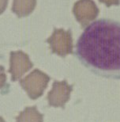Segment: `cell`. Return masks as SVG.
Listing matches in <instances>:
<instances>
[{"mask_svg": "<svg viewBox=\"0 0 120 122\" xmlns=\"http://www.w3.org/2000/svg\"><path fill=\"white\" fill-rule=\"evenodd\" d=\"M75 55L94 74L120 79V22L102 18L89 24L78 38Z\"/></svg>", "mask_w": 120, "mask_h": 122, "instance_id": "1", "label": "cell"}, {"mask_svg": "<svg viewBox=\"0 0 120 122\" xmlns=\"http://www.w3.org/2000/svg\"><path fill=\"white\" fill-rule=\"evenodd\" d=\"M49 80L50 79L45 73L36 69L21 79L20 84L23 90L27 92L29 97L35 100L43 94Z\"/></svg>", "mask_w": 120, "mask_h": 122, "instance_id": "2", "label": "cell"}, {"mask_svg": "<svg viewBox=\"0 0 120 122\" xmlns=\"http://www.w3.org/2000/svg\"><path fill=\"white\" fill-rule=\"evenodd\" d=\"M48 42L54 53L65 56L72 52V36L70 31L55 29Z\"/></svg>", "mask_w": 120, "mask_h": 122, "instance_id": "3", "label": "cell"}, {"mask_svg": "<svg viewBox=\"0 0 120 122\" xmlns=\"http://www.w3.org/2000/svg\"><path fill=\"white\" fill-rule=\"evenodd\" d=\"M33 67V63L29 60V56L22 51L11 52L10 56V69L11 80L18 81L22 75Z\"/></svg>", "mask_w": 120, "mask_h": 122, "instance_id": "4", "label": "cell"}, {"mask_svg": "<svg viewBox=\"0 0 120 122\" xmlns=\"http://www.w3.org/2000/svg\"><path fill=\"white\" fill-rule=\"evenodd\" d=\"M73 14L77 21L85 26L96 18L98 8L92 0H79L74 5Z\"/></svg>", "mask_w": 120, "mask_h": 122, "instance_id": "5", "label": "cell"}, {"mask_svg": "<svg viewBox=\"0 0 120 122\" xmlns=\"http://www.w3.org/2000/svg\"><path fill=\"white\" fill-rule=\"evenodd\" d=\"M71 86L69 87L67 82H55L52 90L48 93V103L51 106H63L68 101Z\"/></svg>", "mask_w": 120, "mask_h": 122, "instance_id": "6", "label": "cell"}, {"mask_svg": "<svg viewBox=\"0 0 120 122\" xmlns=\"http://www.w3.org/2000/svg\"><path fill=\"white\" fill-rule=\"evenodd\" d=\"M36 0H14L12 11L19 18L29 15L34 10Z\"/></svg>", "mask_w": 120, "mask_h": 122, "instance_id": "7", "label": "cell"}, {"mask_svg": "<svg viewBox=\"0 0 120 122\" xmlns=\"http://www.w3.org/2000/svg\"><path fill=\"white\" fill-rule=\"evenodd\" d=\"M16 122H43V115L36 106L26 107L16 117Z\"/></svg>", "mask_w": 120, "mask_h": 122, "instance_id": "8", "label": "cell"}, {"mask_svg": "<svg viewBox=\"0 0 120 122\" xmlns=\"http://www.w3.org/2000/svg\"><path fill=\"white\" fill-rule=\"evenodd\" d=\"M6 82V75L5 73V68L0 66V89L2 88Z\"/></svg>", "mask_w": 120, "mask_h": 122, "instance_id": "9", "label": "cell"}, {"mask_svg": "<svg viewBox=\"0 0 120 122\" xmlns=\"http://www.w3.org/2000/svg\"><path fill=\"white\" fill-rule=\"evenodd\" d=\"M100 2H104L107 6H110L111 5H119L120 0H100Z\"/></svg>", "mask_w": 120, "mask_h": 122, "instance_id": "10", "label": "cell"}, {"mask_svg": "<svg viewBox=\"0 0 120 122\" xmlns=\"http://www.w3.org/2000/svg\"><path fill=\"white\" fill-rule=\"evenodd\" d=\"M7 4H8V0H0V14H2L5 11Z\"/></svg>", "mask_w": 120, "mask_h": 122, "instance_id": "11", "label": "cell"}, {"mask_svg": "<svg viewBox=\"0 0 120 122\" xmlns=\"http://www.w3.org/2000/svg\"><path fill=\"white\" fill-rule=\"evenodd\" d=\"M0 122H6V121H5V120L2 117H0Z\"/></svg>", "mask_w": 120, "mask_h": 122, "instance_id": "12", "label": "cell"}]
</instances>
